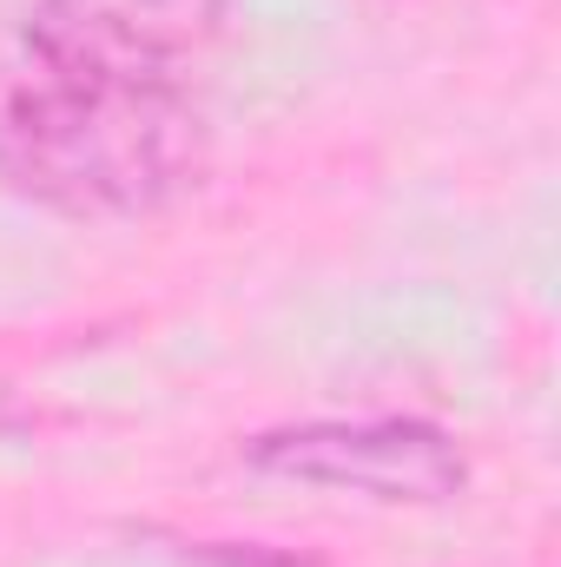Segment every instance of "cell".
<instances>
[{
  "label": "cell",
  "instance_id": "6da1fadb",
  "mask_svg": "<svg viewBox=\"0 0 561 567\" xmlns=\"http://www.w3.org/2000/svg\"><path fill=\"white\" fill-rule=\"evenodd\" d=\"M205 172L192 86H106L20 53L0 80V178L67 218H152Z\"/></svg>",
  "mask_w": 561,
  "mask_h": 567
},
{
  "label": "cell",
  "instance_id": "7a4b0ae2",
  "mask_svg": "<svg viewBox=\"0 0 561 567\" xmlns=\"http://www.w3.org/2000/svg\"><path fill=\"white\" fill-rule=\"evenodd\" d=\"M245 462L272 482L364 495L390 508H442L469 488V455L422 416H310L245 442Z\"/></svg>",
  "mask_w": 561,
  "mask_h": 567
},
{
  "label": "cell",
  "instance_id": "3957f363",
  "mask_svg": "<svg viewBox=\"0 0 561 567\" xmlns=\"http://www.w3.org/2000/svg\"><path fill=\"white\" fill-rule=\"evenodd\" d=\"M232 0H33L27 60L106 86H192Z\"/></svg>",
  "mask_w": 561,
  "mask_h": 567
}]
</instances>
